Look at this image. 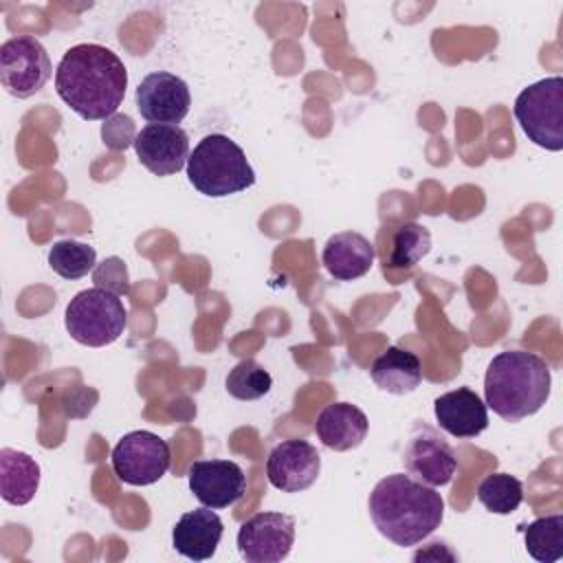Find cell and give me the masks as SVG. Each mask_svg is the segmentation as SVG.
<instances>
[{
  "instance_id": "1",
  "label": "cell",
  "mask_w": 563,
  "mask_h": 563,
  "mask_svg": "<svg viewBox=\"0 0 563 563\" xmlns=\"http://www.w3.org/2000/svg\"><path fill=\"white\" fill-rule=\"evenodd\" d=\"M128 70L117 53L101 44L70 46L55 68L59 99L86 121H106L123 103Z\"/></svg>"
},
{
  "instance_id": "2",
  "label": "cell",
  "mask_w": 563,
  "mask_h": 563,
  "mask_svg": "<svg viewBox=\"0 0 563 563\" xmlns=\"http://www.w3.org/2000/svg\"><path fill=\"white\" fill-rule=\"evenodd\" d=\"M374 528L394 545L411 548L435 532L444 517V499L411 475L383 477L367 499Z\"/></svg>"
},
{
  "instance_id": "3",
  "label": "cell",
  "mask_w": 563,
  "mask_h": 563,
  "mask_svg": "<svg viewBox=\"0 0 563 563\" xmlns=\"http://www.w3.org/2000/svg\"><path fill=\"white\" fill-rule=\"evenodd\" d=\"M550 365L534 352L506 350L493 356L484 376V402L506 422L534 416L550 398Z\"/></svg>"
},
{
  "instance_id": "4",
  "label": "cell",
  "mask_w": 563,
  "mask_h": 563,
  "mask_svg": "<svg viewBox=\"0 0 563 563\" xmlns=\"http://www.w3.org/2000/svg\"><path fill=\"white\" fill-rule=\"evenodd\" d=\"M187 178L209 198H224L255 185L244 150L227 134H207L198 141L187 161Z\"/></svg>"
},
{
  "instance_id": "5",
  "label": "cell",
  "mask_w": 563,
  "mask_h": 563,
  "mask_svg": "<svg viewBox=\"0 0 563 563\" xmlns=\"http://www.w3.org/2000/svg\"><path fill=\"white\" fill-rule=\"evenodd\" d=\"M64 321L73 341L88 347H103L123 334L128 310L119 295L95 286L79 290L70 299Z\"/></svg>"
},
{
  "instance_id": "6",
  "label": "cell",
  "mask_w": 563,
  "mask_h": 563,
  "mask_svg": "<svg viewBox=\"0 0 563 563\" xmlns=\"http://www.w3.org/2000/svg\"><path fill=\"white\" fill-rule=\"evenodd\" d=\"M512 112L534 145L550 152L563 150V79L559 75L523 88Z\"/></svg>"
},
{
  "instance_id": "7",
  "label": "cell",
  "mask_w": 563,
  "mask_h": 563,
  "mask_svg": "<svg viewBox=\"0 0 563 563\" xmlns=\"http://www.w3.org/2000/svg\"><path fill=\"white\" fill-rule=\"evenodd\" d=\"M53 66L46 48L31 35H18L0 46V84L18 99H29L51 79Z\"/></svg>"
},
{
  "instance_id": "8",
  "label": "cell",
  "mask_w": 563,
  "mask_h": 563,
  "mask_svg": "<svg viewBox=\"0 0 563 563\" xmlns=\"http://www.w3.org/2000/svg\"><path fill=\"white\" fill-rule=\"evenodd\" d=\"M112 471L130 486L158 482L172 462L169 444L152 431H130L112 449Z\"/></svg>"
},
{
  "instance_id": "9",
  "label": "cell",
  "mask_w": 563,
  "mask_h": 563,
  "mask_svg": "<svg viewBox=\"0 0 563 563\" xmlns=\"http://www.w3.org/2000/svg\"><path fill=\"white\" fill-rule=\"evenodd\" d=\"M295 543V519L284 512H257L238 530V550L246 563H279Z\"/></svg>"
},
{
  "instance_id": "10",
  "label": "cell",
  "mask_w": 563,
  "mask_h": 563,
  "mask_svg": "<svg viewBox=\"0 0 563 563\" xmlns=\"http://www.w3.org/2000/svg\"><path fill=\"white\" fill-rule=\"evenodd\" d=\"M407 473L427 486H446L457 468L453 449L449 442L429 424L418 422L402 453Z\"/></svg>"
},
{
  "instance_id": "11",
  "label": "cell",
  "mask_w": 563,
  "mask_h": 563,
  "mask_svg": "<svg viewBox=\"0 0 563 563\" xmlns=\"http://www.w3.org/2000/svg\"><path fill=\"white\" fill-rule=\"evenodd\" d=\"M189 106V86L174 73H150L136 88V108L147 123L178 125L187 117Z\"/></svg>"
},
{
  "instance_id": "12",
  "label": "cell",
  "mask_w": 563,
  "mask_h": 563,
  "mask_svg": "<svg viewBox=\"0 0 563 563\" xmlns=\"http://www.w3.org/2000/svg\"><path fill=\"white\" fill-rule=\"evenodd\" d=\"M189 490L209 508H229L246 493V475L231 460H198L189 466Z\"/></svg>"
},
{
  "instance_id": "13",
  "label": "cell",
  "mask_w": 563,
  "mask_h": 563,
  "mask_svg": "<svg viewBox=\"0 0 563 563\" xmlns=\"http://www.w3.org/2000/svg\"><path fill=\"white\" fill-rule=\"evenodd\" d=\"M321 471L317 449L299 438L279 442L266 460L268 482L282 493H299L310 488Z\"/></svg>"
},
{
  "instance_id": "14",
  "label": "cell",
  "mask_w": 563,
  "mask_h": 563,
  "mask_svg": "<svg viewBox=\"0 0 563 563\" xmlns=\"http://www.w3.org/2000/svg\"><path fill=\"white\" fill-rule=\"evenodd\" d=\"M139 163L154 176L178 174L189 161V136L180 125L150 123L134 139Z\"/></svg>"
},
{
  "instance_id": "15",
  "label": "cell",
  "mask_w": 563,
  "mask_h": 563,
  "mask_svg": "<svg viewBox=\"0 0 563 563\" xmlns=\"http://www.w3.org/2000/svg\"><path fill=\"white\" fill-rule=\"evenodd\" d=\"M438 427L453 438H475L488 427L486 402L468 387H457L435 398Z\"/></svg>"
},
{
  "instance_id": "16",
  "label": "cell",
  "mask_w": 563,
  "mask_h": 563,
  "mask_svg": "<svg viewBox=\"0 0 563 563\" xmlns=\"http://www.w3.org/2000/svg\"><path fill=\"white\" fill-rule=\"evenodd\" d=\"M224 526L213 508L202 506L180 515L172 530V545L191 561H207L216 554Z\"/></svg>"
},
{
  "instance_id": "17",
  "label": "cell",
  "mask_w": 563,
  "mask_h": 563,
  "mask_svg": "<svg viewBox=\"0 0 563 563\" xmlns=\"http://www.w3.org/2000/svg\"><path fill=\"white\" fill-rule=\"evenodd\" d=\"M374 257V244L356 231H341L330 235L321 253L325 271L339 282H352L369 273Z\"/></svg>"
},
{
  "instance_id": "18",
  "label": "cell",
  "mask_w": 563,
  "mask_h": 563,
  "mask_svg": "<svg viewBox=\"0 0 563 563\" xmlns=\"http://www.w3.org/2000/svg\"><path fill=\"white\" fill-rule=\"evenodd\" d=\"M367 429V416L350 402H332L323 407L314 422L317 438L332 451H352L361 446Z\"/></svg>"
},
{
  "instance_id": "19",
  "label": "cell",
  "mask_w": 563,
  "mask_h": 563,
  "mask_svg": "<svg viewBox=\"0 0 563 563\" xmlns=\"http://www.w3.org/2000/svg\"><path fill=\"white\" fill-rule=\"evenodd\" d=\"M369 376L378 389L405 396L422 383V365L413 352L391 345L372 363Z\"/></svg>"
},
{
  "instance_id": "20",
  "label": "cell",
  "mask_w": 563,
  "mask_h": 563,
  "mask_svg": "<svg viewBox=\"0 0 563 563\" xmlns=\"http://www.w3.org/2000/svg\"><path fill=\"white\" fill-rule=\"evenodd\" d=\"M40 486V464L24 451L0 449V495L11 506L29 504Z\"/></svg>"
},
{
  "instance_id": "21",
  "label": "cell",
  "mask_w": 563,
  "mask_h": 563,
  "mask_svg": "<svg viewBox=\"0 0 563 563\" xmlns=\"http://www.w3.org/2000/svg\"><path fill=\"white\" fill-rule=\"evenodd\" d=\"M526 550L539 563H554L563 559V515L539 517L523 530Z\"/></svg>"
},
{
  "instance_id": "22",
  "label": "cell",
  "mask_w": 563,
  "mask_h": 563,
  "mask_svg": "<svg viewBox=\"0 0 563 563\" xmlns=\"http://www.w3.org/2000/svg\"><path fill=\"white\" fill-rule=\"evenodd\" d=\"M431 251V233L418 222L400 224L391 235V251L385 260L389 268H411Z\"/></svg>"
},
{
  "instance_id": "23",
  "label": "cell",
  "mask_w": 563,
  "mask_h": 563,
  "mask_svg": "<svg viewBox=\"0 0 563 563\" xmlns=\"http://www.w3.org/2000/svg\"><path fill=\"white\" fill-rule=\"evenodd\" d=\"M477 499L495 515H510L523 501V484L510 473H490L479 482Z\"/></svg>"
},
{
  "instance_id": "24",
  "label": "cell",
  "mask_w": 563,
  "mask_h": 563,
  "mask_svg": "<svg viewBox=\"0 0 563 563\" xmlns=\"http://www.w3.org/2000/svg\"><path fill=\"white\" fill-rule=\"evenodd\" d=\"M48 266L64 279H81L97 266V251L77 240H59L48 251Z\"/></svg>"
},
{
  "instance_id": "25",
  "label": "cell",
  "mask_w": 563,
  "mask_h": 563,
  "mask_svg": "<svg viewBox=\"0 0 563 563\" xmlns=\"http://www.w3.org/2000/svg\"><path fill=\"white\" fill-rule=\"evenodd\" d=\"M224 385L238 400H257L271 391L273 376L255 358H244L229 372Z\"/></svg>"
},
{
  "instance_id": "26",
  "label": "cell",
  "mask_w": 563,
  "mask_h": 563,
  "mask_svg": "<svg viewBox=\"0 0 563 563\" xmlns=\"http://www.w3.org/2000/svg\"><path fill=\"white\" fill-rule=\"evenodd\" d=\"M92 282L97 288H103L114 295H128L130 292V277H128V266L121 257L112 255L106 257L101 264L95 266L92 271Z\"/></svg>"
},
{
  "instance_id": "27",
  "label": "cell",
  "mask_w": 563,
  "mask_h": 563,
  "mask_svg": "<svg viewBox=\"0 0 563 563\" xmlns=\"http://www.w3.org/2000/svg\"><path fill=\"white\" fill-rule=\"evenodd\" d=\"M101 136H103V143L108 147L125 150L136 139L134 123L128 114H112L110 119H106V123L101 128Z\"/></svg>"
},
{
  "instance_id": "28",
  "label": "cell",
  "mask_w": 563,
  "mask_h": 563,
  "mask_svg": "<svg viewBox=\"0 0 563 563\" xmlns=\"http://www.w3.org/2000/svg\"><path fill=\"white\" fill-rule=\"evenodd\" d=\"M97 398H99V396H97L95 389H90V387H79L75 394H70V396L64 398V411H66V416L75 418V411H77L75 407H81L84 416H88V413L92 411Z\"/></svg>"
}]
</instances>
